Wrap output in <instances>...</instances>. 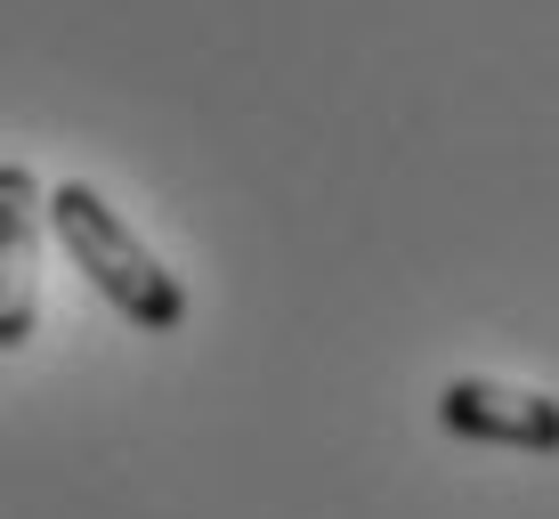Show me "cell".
<instances>
[{
    "label": "cell",
    "instance_id": "7a4b0ae2",
    "mask_svg": "<svg viewBox=\"0 0 559 519\" xmlns=\"http://www.w3.org/2000/svg\"><path fill=\"white\" fill-rule=\"evenodd\" d=\"M438 422H447L454 438H478V447L559 455V398H544V390H511V381L454 374L447 390H438Z\"/></svg>",
    "mask_w": 559,
    "mask_h": 519
},
{
    "label": "cell",
    "instance_id": "6da1fadb",
    "mask_svg": "<svg viewBox=\"0 0 559 519\" xmlns=\"http://www.w3.org/2000/svg\"><path fill=\"white\" fill-rule=\"evenodd\" d=\"M41 227L66 244V260L98 284L106 309H122L139 333H179L187 325V284L170 276L163 260L130 236V220L114 211L90 179H66V187H41Z\"/></svg>",
    "mask_w": 559,
    "mask_h": 519
},
{
    "label": "cell",
    "instance_id": "3957f363",
    "mask_svg": "<svg viewBox=\"0 0 559 519\" xmlns=\"http://www.w3.org/2000/svg\"><path fill=\"white\" fill-rule=\"evenodd\" d=\"M41 317V179L0 163V350H25Z\"/></svg>",
    "mask_w": 559,
    "mask_h": 519
}]
</instances>
